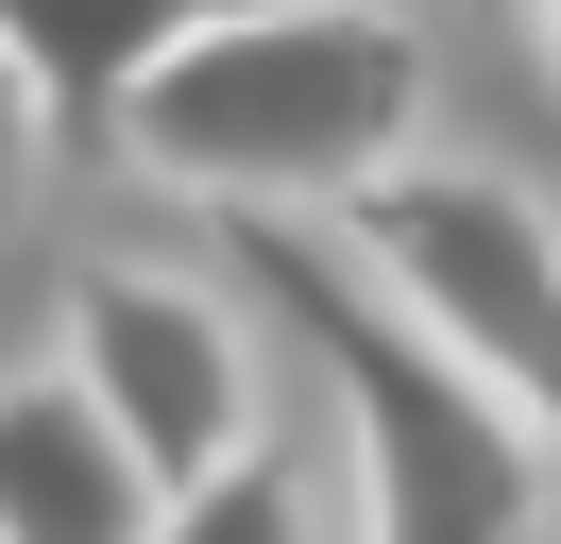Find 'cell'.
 I'll use <instances>...</instances> for the list:
<instances>
[{"instance_id": "8992f818", "label": "cell", "mask_w": 561, "mask_h": 544, "mask_svg": "<svg viewBox=\"0 0 561 544\" xmlns=\"http://www.w3.org/2000/svg\"><path fill=\"white\" fill-rule=\"evenodd\" d=\"M153 544H323V460L273 426L255 460H221L205 494H171V510H153Z\"/></svg>"}, {"instance_id": "5b68a950", "label": "cell", "mask_w": 561, "mask_h": 544, "mask_svg": "<svg viewBox=\"0 0 561 544\" xmlns=\"http://www.w3.org/2000/svg\"><path fill=\"white\" fill-rule=\"evenodd\" d=\"M153 460L69 392V374H0V544H153Z\"/></svg>"}, {"instance_id": "6da1fadb", "label": "cell", "mask_w": 561, "mask_h": 544, "mask_svg": "<svg viewBox=\"0 0 561 544\" xmlns=\"http://www.w3.org/2000/svg\"><path fill=\"white\" fill-rule=\"evenodd\" d=\"M119 170H153L171 204H205L221 238H307L357 222L391 170H425V34L409 18H205V34H153L119 52L103 86Z\"/></svg>"}, {"instance_id": "52a82bcc", "label": "cell", "mask_w": 561, "mask_h": 544, "mask_svg": "<svg viewBox=\"0 0 561 544\" xmlns=\"http://www.w3.org/2000/svg\"><path fill=\"white\" fill-rule=\"evenodd\" d=\"M51 188V52L35 34H0V222Z\"/></svg>"}, {"instance_id": "277c9868", "label": "cell", "mask_w": 561, "mask_h": 544, "mask_svg": "<svg viewBox=\"0 0 561 544\" xmlns=\"http://www.w3.org/2000/svg\"><path fill=\"white\" fill-rule=\"evenodd\" d=\"M51 374H69L85 408H103L119 442L153 460V494H205L221 460H255V442L289 426L273 374H255V324L205 290V272H69V324H51Z\"/></svg>"}, {"instance_id": "3957f363", "label": "cell", "mask_w": 561, "mask_h": 544, "mask_svg": "<svg viewBox=\"0 0 561 544\" xmlns=\"http://www.w3.org/2000/svg\"><path fill=\"white\" fill-rule=\"evenodd\" d=\"M341 256H357V290H375L425 358H459L561 460V222L511 188V170H443V154L391 170V188L341 222Z\"/></svg>"}, {"instance_id": "7a4b0ae2", "label": "cell", "mask_w": 561, "mask_h": 544, "mask_svg": "<svg viewBox=\"0 0 561 544\" xmlns=\"http://www.w3.org/2000/svg\"><path fill=\"white\" fill-rule=\"evenodd\" d=\"M255 306L307 340V374L341 392V460H357V544H561L545 510V442L477 392L459 358H425L341 238H239Z\"/></svg>"}, {"instance_id": "ba28073f", "label": "cell", "mask_w": 561, "mask_h": 544, "mask_svg": "<svg viewBox=\"0 0 561 544\" xmlns=\"http://www.w3.org/2000/svg\"><path fill=\"white\" fill-rule=\"evenodd\" d=\"M545 68H561V18H545Z\"/></svg>"}]
</instances>
